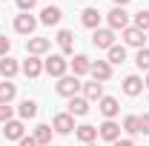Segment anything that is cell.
<instances>
[{
  "mask_svg": "<svg viewBox=\"0 0 149 146\" xmlns=\"http://www.w3.org/2000/svg\"><path fill=\"white\" fill-rule=\"evenodd\" d=\"M20 72L26 74V77H32V80H35V77H40V74H43V60H40V57H35V55H29L26 60H23Z\"/></svg>",
  "mask_w": 149,
  "mask_h": 146,
  "instance_id": "obj_12",
  "label": "cell"
},
{
  "mask_svg": "<svg viewBox=\"0 0 149 146\" xmlns=\"http://www.w3.org/2000/svg\"><path fill=\"white\" fill-rule=\"evenodd\" d=\"M97 138H103V140H120V123H115V120H103L100 126H97Z\"/></svg>",
  "mask_w": 149,
  "mask_h": 146,
  "instance_id": "obj_9",
  "label": "cell"
},
{
  "mask_svg": "<svg viewBox=\"0 0 149 146\" xmlns=\"http://www.w3.org/2000/svg\"><path fill=\"white\" fill-rule=\"evenodd\" d=\"M80 23H83V26H86V29H100V12H97V9H92V6H89V9H83V12H80Z\"/></svg>",
  "mask_w": 149,
  "mask_h": 146,
  "instance_id": "obj_21",
  "label": "cell"
},
{
  "mask_svg": "<svg viewBox=\"0 0 149 146\" xmlns=\"http://www.w3.org/2000/svg\"><path fill=\"white\" fill-rule=\"evenodd\" d=\"M9 120H15V109L6 103V106H0V123H9Z\"/></svg>",
  "mask_w": 149,
  "mask_h": 146,
  "instance_id": "obj_30",
  "label": "cell"
},
{
  "mask_svg": "<svg viewBox=\"0 0 149 146\" xmlns=\"http://www.w3.org/2000/svg\"><path fill=\"white\" fill-rule=\"evenodd\" d=\"M135 66L141 69V72H149V49H138V55H135Z\"/></svg>",
  "mask_w": 149,
  "mask_h": 146,
  "instance_id": "obj_29",
  "label": "cell"
},
{
  "mask_svg": "<svg viewBox=\"0 0 149 146\" xmlns=\"http://www.w3.org/2000/svg\"><path fill=\"white\" fill-rule=\"evenodd\" d=\"M141 135H149V112L141 115Z\"/></svg>",
  "mask_w": 149,
  "mask_h": 146,
  "instance_id": "obj_33",
  "label": "cell"
},
{
  "mask_svg": "<svg viewBox=\"0 0 149 146\" xmlns=\"http://www.w3.org/2000/svg\"><path fill=\"white\" fill-rule=\"evenodd\" d=\"M112 146H135V140H129V138H120V140H115Z\"/></svg>",
  "mask_w": 149,
  "mask_h": 146,
  "instance_id": "obj_35",
  "label": "cell"
},
{
  "mask_svg": "<svg viewBox=\"0 0 149 146\" xmlns=\"http://www.w3.org/2000/svg\"><path fill=\"white\" fill-rule=\"evenodd\" d=\"M52 135H55V129L49 126V123H37L32 138L37 140V146H52Z\"/></svg>",
  "mask_w": 149,
  "mask_h": 146,
  "instance_id": "obj_19",
  "label": "cell"
},
{
  "mask_svg": "<svg viewBox=\"0 0 149 146\" xmlns=\"http://www.w3.org/2000/svg\"><path fill=\"white\" fill-rule=\"evenodd\" d=\"M112 3H115V6H120V9H126V3H129V0H112Z\"/></svg>",
  "mask_w": 149,
  "mask_h": 146,
  "instance_id": "obj_36",
  "label": "cell"
},
{
  "mask_svg": "<svg viewBox=\"0 0 149 146\" xmlns=\"http://www.w3.org/2000/svg\"><path fill=\"white\" fill-rule=\"evenodd\" d=\"M120 129H123L126 135H132V138H135V135H141V115H126Z\"/></svg>",
  "mask_w": 149,
  "mask_h": 146,
  "instance_id": "obj_25",
  "label": "cell"
},
{
  "mask_svg": "<svg viewBox=\"0 0 149 146\" xmlns=\"http://www.w3.org/2000/svg\"><path fill=\"white\" fill-rule=\"evenodd\" d=\"M17 115H20V120H32V117H37V103L26 97V100L17 106Z\"/></svg>",
  "mask_w": 149,
  "mask_h": 146,
  "instance_id": "obj_26",
  "label": "cell"
},
{
  "mask_svg": "<svg viewBox=\"0 0 149 146\" xmlns=\"http://www.w3.org/2000/svg\"><path fill=\"white\" fill-rule=\"evenodd\" d=\"M55 40H57V46H60V52H63V57L74 52V35L69 32V29H60Z\"/></svg>",
  "mask_w": 149,
  "mask_h": 146,
  "instance_id": "obj_17",
  "label": "cell"
},
{
  "mask_svg": "<svg viewBox=\"0 0 149 146\" xmlns=\"http://www.w3.org/2000/svg\"><path fill=\"white\" fill-rule=\"evenodd\" d=\"M72 66V74L74 77H83V74H89V69H92V60L86 55H74V60L69 63Z\"/></svg>",
  "mask_w": 149,
  "mask_h": 146,
  "instance_id": "obj_22",
  "label": "cell"
},
{
  "mask_svg": "<svg viewBox=\"0 0 149 146\" xmlns=\"http://www.w3.org/2000/svg\"><path fill=\"white\" fill-rule=\"evenodd\" d=\"M35 29H37V17L32 15V12H20L17 17H15V32H17V35H23L26 40L35 35Z\"/></svg>",
  "mask_w": 149,
  "mask_h": 146,
  "instance_id": "obj_3",
  "label": "cell"
},
{
  "mask_svg": "<svg viewBox=\"0 0 149 146\" xmlns=\"http://www.w3.org/2000/svg\"><path fill=\"white\" fill-rule=\"evenodd\" d=\"M132 26L141 29L143 35H149V9H141V12L135 15V20H132Z\"/></svg>",
  "mask_w": 149,
  "mask_h": 146,
  "instance_id": "obj_28",
  "label": "cell"
},
{
  "mask_svg": "<svg viewBox=\"0 0 149 146\" xmlns=\"http://www.w3.org/2000/svg\"><path fill=\"white\" fill-rule=\"evenodd\" d=\"M92 43L97 46V49H106V52H109L112 46H115V32H112L109 26H106V29H95Z\"/></svg>",
  "mask_w": 149,
  "mask_h": 146,
  "instance_id": "obj_10",
  "label": "cell"
},
{
  "mask_svg": "<svg viewBox=\"0 0 149 146\" xmlns=\"http://www.w3.org/2000/svg\"><path fill=\"white\" fill-rule=\"evenodd\" d=\"M17 143H20V146H37V140H35V138H20Z\"/></svg>",
  "mask_w": 149,
  "mask_h": 146,
  "instance_id": "obj_34",
  "label": "cell"
},
{
  "mask_svg": "<svg viewBox=\"0 0 149 146\" xmlns=\"http://www.w3.org/2000/svg\"><path fill=\"white\" fill-rule=\"evenodd\" d=\"M143 86H146V89H149V72H146V77H143Z\"/></svg>",
  "mask_w": 149,
  "mask_h": 146,
  "instance_id": "obj_37",
  "label": "cell"
},
{
  "mask_svg": "<svg viewBox=\"0 0 149 146\" xmlns=\"http://www.w3.org/2000/svg\"><path fill=\"white\" fill-rule=\"evenodd\" d=\"M49 49H52V40H49V37H29V40H26V52L35 55V57L46 55Z\"/></svg>",
  "mask_w": 149,
  "mask_h": 146,
  "instance_id": "obj_11",
  "label": "cell"
},
{
  "mask_svg": "<svg viewBox=\"0 0 149 146\" xmlns=\"http://www.w3.org/2000/svg\"><path fill=\"white\" fill-rule=\"evenodd\" d=\"M123 43H126V46H132V49H143V43H146V35H143L141 29L129 26V29H123Z\"/></svg>",
  "mask_w": 149,
  "mask_h": 146,
  "instance_id": "obj_13",
  "label": "cell"
},
{
  "mask_svg": "<svg viewBox=\"0 0 149 146\" xmlns=\"http://www.w3.org/2000/svg\"><path fill=\"white\" fill-rule=\"evenodd\" d=\"M146 37H149V35H146Z\"/></svg>",
  "mask_w": 149,
  "mask_h": 146,
  "instance_id": "obj_39",
  "label": "cell"
},
{
  "mask_svg": "<svg viewBox=\"0 0 149 146\" xmlns=\"http://www.w3.org/2000/svg\"><path fill=\"white\" fill-rule=\"evenodd\" d=\"M69 115H72V117H83V115H89V100H86L83 95L69 97Z\"/></svg>",
  "mask_w": 149,
  "mask_h": 146,
  "instance_id": "obj_16",
  "label": "cell"
},
{
  "mask_svg": "<svg viewBox=\"0 0 149 146\" xmlns=\"http://www.w3.org/2000/svg\"><path fill=\"white\" fill-rule=\"evenodd\" d=\"M120 89H123L126 97H138V95L143 92V77H138V74H126L123 83H120Z\"/></svg>",
  "mask_w": 149,
  "mask_h": 146,
  "instance_id": "obj_8",
  "label": "cell"
},
{
  "mask_svg": "<svg viewBox=\"0 0 149 146\" xmlns=\"http://www.w3.org/2000/svg\"><path fill=\"white\" fill-rule=\"evenodd\" d=\"M74 138H77L80 143H95V140H97V126H92V123L74 126Z\"/></svg>",
  "mask_w": 149,
  "mask_h": 146,
  "instance_id": "obj_18",
  "label": "cell"
},
{
  "mask_svg": "<svg viewBox=\"0 0 149 146\" xmlns=\"http://www.w3.org/2000/svg\"><path fill=\"white\" fill-rule=\"evenodd\" d=\"M89 74H92V80H97V83H106V80L112 77V63L109 60H92Z\"/></svg>",
  "mask_w": 149,
  "mask_h": 146,
  "instance_id": "obj_7",
  "label": "cell"
},
{
  "mask_svg": "<svg viewBox=\"0 0 149 146\" xmlns=\"http://www.w3.org/2000/svg\"><path fill=\"white\" fill-rule=\"evenodd\" d=\"M63 17V12H60V6H46L43 12H40V23L43 26H57Z\"/></svg>",
  "mask_w": 149,
  "mask_h": 146,
  "instance_id": "obj_20",
  "label": "cell"
},
{
  "mask_svg": "<svg viewBox=\"0 0 149 146\" xmlns=\"http://www.w3.org/2000/svg\"><path fill=\"white\" fill-rule=\"evenodd\" d=\"M106 60H109L112 66H118V63H126V46H112L109 52H106Z\"/></svg>",
  "mask_w": 149,
  "mask_h": 146,
  "instance_id": "obj_27",
  "label": "cell"
},
{
  "mask_svg": "<svg viewBox=\"0 0 149 146\" xmlns=\"http://www.w3.org/2000/svg\"><path fill=\"white\" fill-rule=\"evenodd\" d=\"M80 92H83V97L92 103V100H100L103 97V83H97V80H89V83H83L80 86Z\"/></svg>",
  "mask_w": 149,
  "mask_h": 146,
  "instance_id": "obj_23",
  "label": "cell"
},
{
  "mask_svg": "<svg viewBox=\"0 0 149 146\" xmlns=\"http://www.w3.org/2000/svg\"><path fill=\"white\" fill-rule=\"evenodd\" d=\"M80 77H74V74H63L60 80L55 83V92L60 97H74V95H80Z\"/></svg>",
  "mask_w": 149,
  "mask_h": 146,
  "instance_id": "obj_2",
  "label": "cell"
},
{
  "mask_svg": "<svg viewBox=\"0 0 149 146\" xmlns=\"http://www.w3.org/2000/svg\"><path fill=\"white\" fill-rule=\"evenodd\" d=\"M97 109H100V115H103L106 120H115V117H118V112H120V103H118V97L103 95V97L97 100Z\"/></svg>",
  "mask_w": 149,
  "mask_h": 146,
  "instance_id": "obj_6",
  "label": "cell"
},
{
  "mask_svg": "<svg viewBox=\"0 0 149 146\" xmlns=\"http://www.w3.org/2000/svg\"><path fill=\"white\" fill-rule=\"evenodd\" d=\"M66 69H69V60L63 55H49L43 60V72L49 74V77H57V80H60V77L66 74Z\"/></svg>",
  "mask_w": 149,
  "mask_h": 146,
  "instance_id": "obj_1",
  "label": "cell"
},
{
  "mask_svg": "<svg viewBox=\"0 0 149 146\" xmlns=\"http://www.w3.org/2000/svg\"><path fill=\"white\" fill-rule=\"evenodd\" d=\"M83 146H95V143H83Z\"/></svg>",
  "mask_w": 149,
  "mask_h": 146,
  "instance_id": "obj_38",
  "label": "cell"
},
{
  "mask_svg": "<svg viewBox=\"0 0 149 146\" xmlns=\"http://www.w3.org/2000/svg\"><path fill=\"white\" fill-rule=\"evenodd\" d=\"M106 20H109V29L112 32H123V29H129V12L126 9H120V6H115L109 15H106Z\"/></svg>",
  "mask_w": 149,
  "mask_h": 146,
  "instance_id": "obj_4",
  "label": "cell"
},
{
  "mask_svg": "<svg viewBox=\"0 0 149 146\" xmlns=\"http://www.w3.org/2000/svg\"><path fill=\"white\" fill-rule=\"evenodd\" d=\"M35 6H37V0H17V9H20V12H32Z\"/></svg>",
  "mask_w": 149,
  "mask_h": 146,
  "instance_id": "obj_32",
  "label": "cell"
},
{
  "mask_svg": "<svg viewBox=\"0 0 149 146\" xmlns=\"http://www.w3.org/2000/svg\"><path fill=\"white\" fill-rule=\"evenodd\" d=\"M3 138H6V140H20V138H26L23 120H9V123H3Z\"/></svg>",
  "mask_w": 149,
  "mask_h": 146,
  "instance_id": "obj_14",
  "label": "cell"
},
{
  "mask_svg": "<svg viewBox=\"0 0 149 146\" xmlns=\"http://www.w3.org/2000/svg\"><path fill=\"white\" fill-rule=\"evenodd\" d=\"M15 97H17V86H15L12 80H0V106L12 103Z\"/></svg>",
  "mask_w": 149,
  "mask_h": 146,
  "instance_id": "obj_24",
  "label": "cell"
},
{
  "mask_svg": "<svg viewBox=\"0 0 149 146\" xmlns=\"http://www.w3.org/2000/svg\"><path fill=\"white\" fill-rule=\"evenodd\" d=\"M20 72V63L15 60V57H0V80H12L15 74Z\"/></svg>",
  "mask_w": 149,
  "mask_h": 146,
  "instance_id": "obj_15",
  "label": "cell"
},
{
  "mask_svg": "<svg viewBox=\"0 0 149 146\" xmlns=\"http://www.w3.org/2000/svg\"><path fill=\"white\" fill-rule=\"evenodd\" d=\"M52 129H55V135H69V132H74V117L69 112H57L52 117Z\"/></svg>",
  "mask_w": 149,
  "mask_h": 146,
  "instance_id": "obj_5",
  "label": "cell"
},
{
  "mask_svg": "<svg viewBox=\"0 0 149 146\" xmlns=\"http://www.w3.org/2000/svg\"><path fill=\"white\" fill-rule=\"evenodd\" d=\"M9 49H12V40L0 35V57H6V55H9Z\"/></svg>",
  "mask_w": 149,
  "mask_h": 146,
  "instance_id": "obj_31",
  "label": "cell"
}]
</instances>
